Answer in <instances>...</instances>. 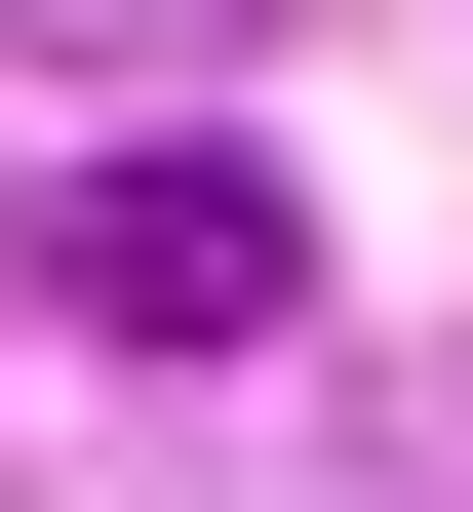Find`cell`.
I'll use <instances>...</instances> for the list:
<instances>
[{
	"instance_id": "cell-1",
	"label": "cell",
	"mask_w": 473,
	"mask_h": 512,
	"mask_svg": "<svg viewBox=\"0 0 473 512\" xmlns=\"http://www.w3.org/2000/svg\"><path fill=\"white\" fill-rule=\"evenodd\" d=\"M40 276H79L119 355H276V316H316V197H276L237 119H119V158L40 197Z\"/></svg>"
}]
</instances>
